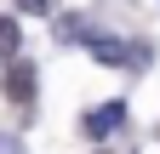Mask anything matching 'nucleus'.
<instances>
[{"instance_id":"1","label":"nucleus","mask_w":160,"mask_h":154,"mask_svg":"<svg viewBox=\"0 0 160 154\" xmlns=\"http://www.w3.org/2000/svg\"><path fill=\"white\" fill-rule=\"evenodd\" d=\"M80 40L92 46L97 63H109V69H143L149 63V46H132V40H114V34H97V29H80Z\"/></svg>"},{"instance_id":"2","label":"nucleus","mask_w":160,"mask_h":154,"mask_svg":"<svg viewBox=\"0 0 160 154\" xmlns=\"http://www.w3.org/2000/svg\"><path fill=\"white\" fill-rule=\"evenodd\" d=\"M0 86H6V97H12L17 108H34V91H40V69L29 63V57H17V51H12V69H6V80H0Z\"/></svg>"},{"instance_id":"3","label":"nucleus","mask_w":160,"mask_h":154,"mask_svg":"<svg viewBox=\"0 0 160 154\" xmlns=\"http://www.w3.org/2000/svg\"><path fill=\"white\" fill-rule=\"evenodd\" d=\"M120 126H126V103H97L92 114H86V120H80V131H86V137H97V143H103V137H114V131Z\"/></svg>"},{"instance_id":"4","label":"nucleus","mask_w":160,"mask_h":154,"mask_svg":"<svg viewBox=\"0 0 160 154\" xmlns=\"http://www.w3.org/2000/svg\"><path fill=\"white\" fill-rule=\"evenodd\" d=\"M17 46H23V23L17 17H0V57H12Z\"/></svg>"},{"instance_id":"5","label":"nucleus","mask_w":160,"mask_h":154,"mask_svg":"<svg viewBox=\"0 0 160 154\" xmlns=\"http://www.w3.org/2000/svg\"><path fill=\"white\" fill-rule=\"evenodd\" d=\"M17 12H23V17H46V12H52V0H17Z\"/></svg>"},{"instance_id":"6","label":"nucleus","mask_w":160,"mask_h":154,"mask_svg":"<svg viewBox=\"0 0 160 154\" xmlns=\"http://www.w3.org/2000/svg\"><path fill=\"white\" fill-rule=\"evenodd\" d=\"M0 154H23V143H17L12 131H6V137H0Z\"/></svg>"}]
</instances>
